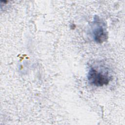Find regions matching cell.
<instances>
[{
  "label": "cell",
  "mask_w": 125,
  "mask_h": 125,
  "mask_svg": "<svg viewBox=\"0 0 125 125\" xmlns=\"http://www.w3.org/2000/svg\"><path fill=\"white\" fill-rule=\"evenodd\" d=\"M111 78L108 71L106 69H98L96 67H91L87 74L88 82L96 86H102L107 84Z\"/></svg>",
  "instance_id": "obj_1"
},
{
  "label": "cell",
  "mask_w": 125,
  "mask_h": 125,
  "mask_svg": "<svg viewBox=\"0 0 125 125\" xmlns=\"http://www.w3.org/2000/svg\"><path fill=\"white\" fill-rule=\"evenodd\" d=\"M92 35L94 41L97 43H103L107 39V34L104 23L98 17L95 16L94 26L92 27Z\"/></svg>",
  "instance_id": "obj_2"
}]
</instances>
